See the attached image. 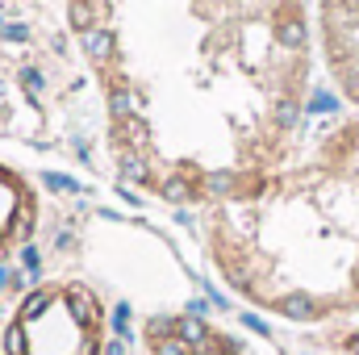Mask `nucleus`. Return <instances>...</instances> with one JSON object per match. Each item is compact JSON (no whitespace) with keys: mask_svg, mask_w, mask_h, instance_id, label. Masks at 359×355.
<instances>
[{"mask_svg":"<svg viewBox=\"0 0 359 355\" xmlns=\"http://www.w3.org/2000/svg\"><path fill=\"white\" fill-rule=\"evenodd\" d=\"M84 46H88L92 59H104V55H109V46H113V38H109V34H100V29H88V34H84Z\"/></svg>","mask_w":359,"mask_h":355,"instance_id":"1","label":"nucleus"},{"mask_svg":"<svg viewBox=\"0 0 359 355\" xmlns=\"http://www.w3.org/2000/svg\"><path fill=\"white\" fill-rule=\"evenodd\" d=\"M280 38H284L288 46H301V42H305V25H301V21H284V25H280Z\"/></svg>","mask_w":359,"mask_h":355,"instance_id":"2","label":"nucleus"},{"mask_svg":"<svg viewBox=\"0 0 359 355\" xmlns=\"http://www.w3.org/2000/svg\"><path fill=\"white\" fill-rule=\"evenodd\" d=\"M284 314H288V318H309L313 305H309L305 297H288V301H284Z\"/></svg>","mask_w":359,"mask_h":355,"instance_id":"3","label":"nucleus"},{"mask_svg":"<svg viewBox=\"0 0 359 355\" xmlns=\"http://www.w3.org/2000/svg\"><path fill=\"white\" fill-rule=\"evenodd\" d=\"M180 339H192L196 343V339H205V326L196 318H180Z\"/></svg>","mask_w":359,"mask_h":355,"instance_id":"4","label":"nucleus"},{"mask_svg":"<svg viewBox=\"0 0 359 355\" xmlns=\"http://www.w3.org/2000/svg\"><path fill=\"white\" fill-rule=\"evenodd\" d=\"M163 192H168L172 201H184V196H188V184H184V180H168V184H163Z\"/></svg>","mask_w":359,"mask_h":355,"instance_id":"5","label":"nucleus"},{"mask_svg":"<svg viewBox=\"0 0 359 355\" xmlns=\"http://www.w3.org/2000/svg\"><path fill=\"white\" fill-rule=\"evenodd\" d=\"M72 21H76L80 29H88V21H92V8H88V4H76V8H72Z\"/></svg>","mask_w":359,"mask_h":355,"instance_id":"6","label":"nucleus"},{"mask_svg":"<svg viewBox=\"0 0 359 355\" xmlns=\"http://www.w3.org/2000/svg\"><path fill=\"white\" fill-rule=\"evenodd\" d=\"M113 113H130V92H113Z\"/></svg>","mask_w":359,"mask_h":355,"instance_id":"7","label":"nucleus"},{"mask_svg":"<svg viewBox=\"0 0 359 355\" xmlns=\"http://www.w3.org/2000/svg\"><path fill=\"white\" fill-rule=\"evenodd\" d=\"M313 109H318V113H330V109H334V100H330L326 92H318V96H313Z\"/></svg>","mask_w":359,"mask_h":355,"instance_id":"8","label":"nucleus"},{"mask_svg":"<svg viewBox=\"0 0 359 355\" xmlns=\"http://www.w3.org/2000/svg\"><path fill=\"white\" fill-rule=\"evenodd\" d=\"M25 84H29V92L42 88V80H38V72H25Z\"/></svg>","mask_w":359,"mask_h":355,"instance_id":"9","label":"nucleus"},{"mask_svg":"<svg viewBox=\"0 0 359 355\" xmlns=\"http://www.w3.org/2000/svg\"><path fill=\"white\" fill-rule=\"evenodd\" d=\"M159 355H184V351H180L176 343H159Z\"/></svg>","mask_w":359,"mask_h":355,"instance_id":"10","label":"nucleus"}]
</instances>
